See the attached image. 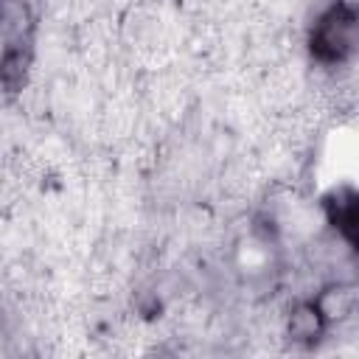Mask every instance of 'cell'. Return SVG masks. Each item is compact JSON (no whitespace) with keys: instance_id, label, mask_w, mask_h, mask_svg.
Instances as JSON below:
<instances>
[{"instance_id":"3957f363","label":"cell","mask_w":359,"mask_h":359,"mask_svg":"<svg viewBox=\"0 0 359 359\" xmlns=\"http://www.w3.org/2000/svg\"><path fill=\"white\" fill-rule=\"evenodd\" d=\"M323 325H325V320L320 317L314 303H300L289 317V334L294 339H314V337H320Z\"/></svg>"},{"instance_id":"6da1fadb","label":"cell","mask_w":359,"mask_h":359,"mask_svg":"<svg viewBox=\"0 0 359 359\" xmlns=\"http://www.w3.org/2000/svg\"><path fill=\"white\" fill-rule=\"evenodd\" d=\"M356 39V14L348 3H337L314 28L311 48L325 62H342L353 50Z\"/></svg>"},{"instance_id":"7a4b0ae2","label":"cell","mask_w":359,"mask_h":359,"mask_svg":"<svg viewBox=\"0 0 359 359\" xmlns=\"http://www.w3.org/2000/svg\"><path fill=\"white\" fill-rule=\"evenodd\" d=\"M320 317L325 323L331 320H345L353 314V306H356V292L353 286H345V283H337V286H328L320 292V297L314 300Z\"/></svg>"},{"instance_id":"277c9868","label":"cell","mask_w":359,"mask_h":359,"mask_svg":"<svg viewBox=\"0 0 359 359\" xmlns=\"http://www.w3.org/2000/svg\"><path fill=\"white\" fill-rule=\"evenodd\" d=\"M25 65H28V59H25V53L22 50H6V56H3V62H0V79L8 84V87H14V84H20L22 81V73H25Z\"/></svg>"}]
</instances>
